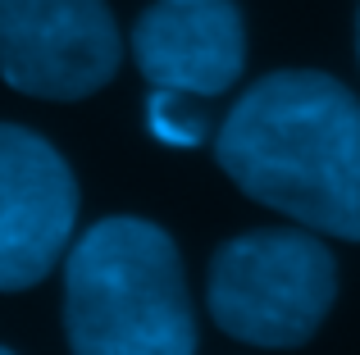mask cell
<instances>
[{"mask_svg": "<svg viewBox=\"0 0 360 355\" xmlns=\"http://www.w3.org/2000/svg\"><path fill=\"white\" fill-rule=\"evenodd\" d=\"M214 160L251 201L360 241V100L315 69H278L229 109Z\"/></svg>", "mask_w": 360, "mask_h": 355, "instance_id": "1", "label": "cell"}, {"mask_svg": "<svg viewBox=\"0 0 360 355\" xmlns=\"http://www.w3.org/2000/svg\"><path fill=\"white\" fill-rule=\"evenodd\" d=\"M64 333L82 355L196 351V314L174 237L132 214L91 223L64 260Z\"/></svg>", "mask_w": 360, "mask_h": 355, "instance_id": "2", "label": "cell"}, {"mask_svg": "<svg viewBox=\"0 0 360 355\" xmlns=\"http://www.w3.org/2000/svg\"><path fill=\"white\" fill-rule=\"evenodd\" d=\"M210 314L229 337L264 351L306 347L338 296L328 246L297 228H260L224 241L210 260Z\"/></svg>", "mask_w": 360, "mask_h": 355, "instance_id": "3", "label": "cell"}, {"mask_svg": "<svg viewBox=\"0 0 360 355\" xmlns=\"http://www.w3.org/2000/svg\"><path fill=\"white\" fill-rule=\"evenodd\" d=\"M123 46L105 0H0V78L37 100L96 96Z\"/></svg>", "mask_w": 360, "mask_h": 355, "instance_id": "4", "label": "cell"}, {"mask_svg": "<svg viewBox=\"0 0 360 355\" xmlns=\"http://www.w3.org/2000/svg\"><path fill=\"white\" fill-rule=\"evenodd\" d=\"M78 228V178L46 137L0 123V292L37 287Z\"/></svg>", "mask_w": 360, "mask_h": 355, "instance_id": "5", "label": "cell"}, {"mask_svg": "<svg viewBox=\"0 0 360 355\" xmlns=\"http://www.w3.org/2000/svg\"><path fill=\"white\" fill-rule=\"evenodd\" d=\"M132 60L150 87L224 96L246 69V23L233 0H155L132 27Z\"/></svg>", "mask_w": 360, "mask_h": 355, "instance_id": "6", "label": "cell"}, {"mask_svg": "<svg viewBox=\"0 0 360 355\" xmlns=\"http://www.w3.org/2000/svg\"><path fill=\"white\" fill-rule=\"evenodd\" d=\"M201 100L205 96H192V91L150 87V96H146V128H150V137H160L165 146H178V151L201 146L205 133H210V114H205Z\"/></svg>", "mask_w": 360, "mask_h": 355, "instance_id": "7", "label": "cell"}, {"mask_svg": "<svg viewBox=\"0 0 360 355\" xmlns=\"http://www.w3.org/2000/svg\"><path fill=\"white\" fill-rule=\"evenodd\" d=\"M356 51H360V14H356Z\"/></svg>", "mask_w": 360, "mask_h": 355, "instance_id": "8", "label": "cell"}, {"mask_svg": "<svg viewBox=\"0 0 360 355\" xmlns=\"http://www.w3.org/2000/svg\"><path fill=\"white\" fill-rule=\"evenodd\" d=\"M0 351H5V347H0Z\"/></svg>", "mask_w": 360, "mask_h": 355, "instance_id": "9", "label": "cell"}]
</instances>
